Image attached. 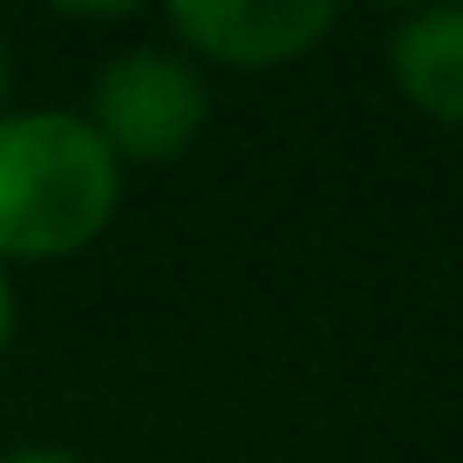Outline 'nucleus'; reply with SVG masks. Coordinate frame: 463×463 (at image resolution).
Masks as SVG:
<instances>
[{
  "label": "nucleus",
  "mask_w": 463,
  "mask_h": 463,
  "mask_svg": "<svg viewBox=\"0 0 463 463\" xmlns=\"http://www.w3.org/2000/svg\"><path fill=\"white\" fill-rule=\"evenodd\" d=\"M123 164L82 109H0V266L75 260L116 225Z\"/></svg>",
  "instance_id": "f257e3e1"
},
{
  "label": "nucleus",
  "mask_w": 463,
  "mask_h": 463,
  "mask_svg": "<svg viewBox=\"0 0 463 463\" xmlns=\"http://www.w3.org/2000/svg\"><path fill=\"white\" fill-rule=\"evenodd\" d=\"M204 116H212L204 69L171 42L116 48V55L96 69L89 102H82V123L102 137V150L123 164V177L177 164L204 137Z\"/></svg>",
  "instance_id": "f03ea898"
},
{
  "label": "nucleus",
  "mask_w": 463,
  "mask_h": 463,
  "mask_svg": "<svg viewBox=\"0 0 463 463\" xmlns=\"http://www.w3.org/2000/svg\"><path fill=\"white\" fill-rule=\"evenodd\" d=\"M171 48L212 69H287L314 55L334 28L341 7L334 0H177L164 7Z\"/></svg>",
  "instance_id": "7ed1b4c3"
},
{
  "label": "nucleus",
  "mask_w": 463,
  "mask_h": 463,
  "mask_svg": "<svg viewBox=\"0 0 463 463\" xmlns=\"http://www.w3.org/2000/svg\"><path fill=\"white\" fill-rule=\"evenodd\" d=\"M389 75L402 102L430 123L463 130V0L416 7L389 34Z\"/></svg>",
  "instance_id": "20e7f679"
},
{
  "label": "nucleus",
  "mask_w": 463,
  "mask_h": 463,
  "mask_svg": "<svg viewBox=\"0 0 463 463\" xmlns=\"http://www.w3.org/2000/svg\"><path fill=\"white\" fill-rule=\"evenodd\" d=\"M14 314H21V300H14V273L0 266V362H7V347H14Z\"/></svg>",
  "instance_id": "39448f33"
},
{
  "label": "nucleus",
  "mask_w": 463,
  "mask_h": 463,
  "mask_svg": "<svg viewBox=\"0 0 463 463\" xmlns=\"http://www.w3.org/2000/svg\"><path fill=\"white\" fill-rule=\"evenodd\" d=\"M0 463H89V457H75V449H55V443H28V449H7Z\"/></svg>",
  "instance_id": "423d86ee"
},
{
  "label": "nucleus",
  "mask_w": 463,
  "mask_h": 463,
  "mask_svg": "<svg viewBox=\"0 0 463 463\" xmlns=\"http://www.w3.org/2000/svg\"><path fill=\"white\" fill-rule=\"evenodd\" d=\"M0 109H14V55H7V34H0Z\"/></svg>",
  "instance_id": "0eeeda50"
}]
</instances>
